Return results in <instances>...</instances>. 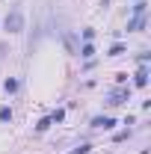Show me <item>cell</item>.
I'll use <instances>...</instances> for the list:
<instances>
[{
    "instance_id": "6da1fadb",
    "label": "cell",
    "mask_w": 151,
    "mask_h": 154,
    "mask_svg": "<svg viewBox=\"0 0 151 154\" xmlns=\"http://www.w3.org/2000/svg\"><path fill=\"white\" fill-rule=\"evenodd\" d=\"M3 27H6V33H21L24 30V12L21 9H12L6 15V21H3Z\"/></svg>"
},
{
    "instance_id": "7a4b0ae2",
    "label": "cell",
    "mask_w": 151,
    "mask_h": 154,
    "mask_svg": "<svg viewBox=\"0 0 151 154\" xmlns=\"http://www.w3.org/2000/svg\"><path fill=\"white\" fill-rule=\"evenodd\" d=\"M113 125H116L113 116H98V119H92V128H104V131H110Z\"/></svg>"
},
{
    "instance_id": "3957f363",
    "label": "cell",
    "mask_w": 151,
    "mask_h": 154,
    "mask_svg": "<svg viewBox=\"0 0 151 154\" xmlns=\"http://www.w3.org/2000/svg\"><path fill=\"white\" fill-rule=\"evenodd\" d=\"M145 27V15H133L131 21H128V33H136V30H142Z\"/></svg>"
},
{
    "instance_id": "277c9868",
    "label": "cell",
    "mask_w": 151,
    "mask_h": 154,
    "mask_svg": "<svg viewBox=\"0 0 151 154\" xmlns=\"http://www.w3.org/2000/svg\"><path fill=\"white\" fill-rule=\"evenodd\" d=\"M125 98H128V92H125V89H122V92H113V95H110V101H107V107H119Z\"/></svg>"
},
{
    "instance_id": "5b68a950",
    "label": "cell",
    "mask_w": 151,
    "mask_h": 154,
    "mask_svg": "<svg viewBox=\"0 0 151 154\" xmlns=\"http://www.w3.org/2000/svg\"><path fill=\"white\" fill-rule=\"evenodd\" d=\"M133 83H136V86L142 89V86L148 83V71H145V68H139V71H136V80H133Z\"/></svg>"
},
{
    "instance_id": "8992f818",
    "label": "cell",
    "mask_w": 151,
    "mask_h": 154,
    "mask_svg": "<svg viewBox=\"0 0 151 154\" xmlns=\"http://www.w3.org/2000/svg\"><path fill=\"white\" fill-rule=\"evenodd\" d=\"M18 80H15V77H9V80H6V83H3V89H6V92H18Z\"/></svg>"
},
{
    "instance_id": "52a82bcc",
    "label": "cell",
    "mask_w": 151,
    "mask_h": 154,
    "mask_svg": "<svg viewBox=\"0 0 151 154\" xmlns=\"http://www.w3.org/2000/svg\"><path fill=\"white\" fill-rule=\"evenodd\" d=\"M51 125H54V122H51V116H48V119H42V122L36 125V131H39V134H45V131H48Z\"/></svg>"
},
{
    "instance_id": "ba28073f",
    "label": "cell",
    "mask_w": 151,
    "mask_h": 154,
    "mask_svg": "<svg viewBox=\"0 0 151 154\" xmlns=\"http://www.w3.org/2000/svg\"><path fill=\"white\" fill-rule=\"evenodd\" d=\"M92 54H95V48H92V45H89V42H86V45L80 48V57H83V59H89V57H92Z\"/></svg>"
},
{
    "instance_id": "9c48e42d",
    "label": "cell",
    "mask_w": 151,
    "mask_h": 154,
    "mask_svg": "<svg viewBox=\"0 0 151 154\" xmlns=\"http://www.w3.org/2000/svg\"><path fill=\"white\" fill-rule=\"evenodd\" d=\"M0 122H12V110H9V107L0 110Z\"/></svg>"
},
{
    "instance_id": "30bf717a",
    "label": "cell",
    "mask_w": 151,
    "mask_h": 154,
    "mask_svg": "<svg viewBox=\"0 0 151 154\" xmlns=\"http://www.w3.org/2000/svg\"><path fill=\"white\" fill-rule=\"evenodd\" d=\"M119 54H125V45H113V51H110V57H119Z\"/></svg>"
},
{
    "instance_id": "8fae6325",
    "label": "cell",
    "mask_w": 151,
    "mask_h": 154,
    "mask_svg": "<svg viewBox=\"0 0 151 154\" xmlns=\"http://www.w3.org/2000/svg\"><path fill=\"white\" fill-rule=\"evenodd\" d=\"M65 45H68V51L74 54V38H71V33H65Z\"/></svg>"
},
{
    "instance_id": "7c38bea8",
    "label": "cell",
    "mask_w": 151,
    "mask_h": 154,
    "mask_svg": "<svg viewBox=\"0 0 151 154\" xmlns=\"http://www.w3.org/2000/svg\"><path fill=\"white\" fill-rule=\"evenodd\" d=\"M62 119H65V113H62V110H57V113L51 116V122H62Z\"/></svg>"
},
{
    "instance_id": "4fadbf2b",
    "label": "cell",
    "mask_w": 151,
    "mask_h": 154,
    "mask_svg": "<svg viewBox=\"0 0 151 154\" xmlns=\"http://www.w3.org/2000/svg\"><path fill=\"white\" fill-rule=\"evenodd\" d=\"M89 151H92L89 145H80V148H74V151H71V154H89Z\"/></svg>"
}]
</instances>
